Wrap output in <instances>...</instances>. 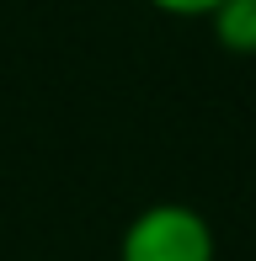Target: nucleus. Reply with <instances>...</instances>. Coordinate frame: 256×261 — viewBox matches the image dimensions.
<instances>
[{
  "label": "nucleus",
  "mask_w": 256,
  "mask_h": 261,
  "mask_svg": "<svg viewBox=\"0 0 256 261\" xmlns=\"http://www.w3.org/2000/svg\"><path fill=\"white\" fill-rule=\"evenodd\" d=\"M155 11H166V16H187V21H208L224 0H149Z\"/></svg>",
  "instance_id": "nucleus-3"
},
{
  "label": "nucleus",
  "mask_w": 256,
  "mask_h": 261,
  "mask_svg": "<svg viewBox=\"0 0 256 261\" xmlns=\"http://www.w3.org/2000/svg\"><path fill=\"white\" fill-rule=\"evenodd\" d=\"M219 48L229 54H256V0H224V6L208 16Z\"/></svg>",
  "instance_id": "nucleus-2"
},
{
  "label": "nucleus",
  "mask_w": 256,
  "mask_h": 261,
  "mask_svg": "<svg viewBox=\"0 0 256 261\" xmlns=\"http://www.w3.org/2000/svg\"><path fill=\"white\" fill-rule=\"evenodd\" d=\"M118 261H214V229L187 203H155L123 229Z\"/></svg>",
  "instance_id": "nucleus-1"
}]
</instances>
